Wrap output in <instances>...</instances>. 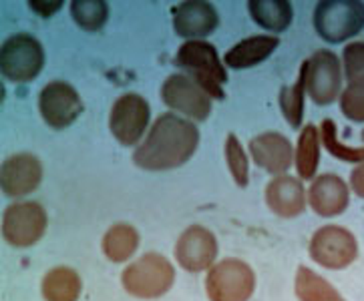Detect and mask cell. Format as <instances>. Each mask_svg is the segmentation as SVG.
<instances>
[{"label": "cell", "mask_w": 364, "mask_h": 301, "mask_svg": "<svg viewBox=\"0 0 364 301\" xmlns=\"http://www.w3.org/2000/svg\"><path fill=\"white\" fill-rule=\"evenodd\" d=\"M200 147V131L193 121L177 113H164L155 119L145 139L133 153V163L149 173L173 171L183 167Z\"/></svg>", "instance_id": "cell-1"}, {"label": "cell", "mask_w": 364, "mask_h": 301, "mask_svg": "<svg viewBox=\"0 0 364 301\" xmlns=\"http://www.w3.org/2000/svg\"><path fill=\"white\" fill-rule=\"evenodd\" d=\"M176 283V267L161 253L141 255L123 269L121 285L137 300H159Z\"/></svg>", "instance_id": "cell-2"}, {"label": "cell", "mask_w": 364, "mask_h": 301, "mask_svg": "<svg viewBox=\"0 0 364 301\" xmlns=\"http://www.w3.org/2000/svg\"><path fill=\"white\" fill-rule=\"evenodd\" d=\"M176 65L186 70L193 81L215 101H223V84L228 82V70L218 50L208 40H186L176 55Z\"/></svg>", "instance_id": "cell-3"}, {"label": "cell", "mask_w": 364, "mask_h": 301, "mask_svg": "<svg viewBox=\"0 0 364 301\" xmlns=\"http://www.w3.org/2000/svg\"><path fill=\"white\" fill-rule=\"evenodd\" d=\"M316 35L330 45L350 40L364 28V2L360 0H324L314 9Z\"/></svg>", "instance_id": "cell-4"}, {"label": "cell", "mask_w": 364, "mask_h": 301, "mask_svg": "<svg viewBox=\"0 0 364 301\" xmlns=\"http://www.w3.org/2000/svg\"><path fill=\"white\" fill-rule=\"evenodd\" d=\"M45 67V48L36 36L16 33L0 47V72L6 81L24 84L35 81Z\"/></svg>", "instance_id": "cell-5"}, {"label": "cell", "mask_w": 364, "mask_h": 301, "mask_svg": "<svg viewBox=\"0 0 364 301\" xmlns=\"http://www.w3.org/2000/svg\"><path fill=\"white\" fill-rule=\"evenodd\" d=\"M254 291L256 273L237 257L218 261L205 275V295L210 301H250Z\"/></svg>", "instance_id": "cell-6"}, {"label": "cell", "mask_w": 364, "mask_h": 301, "mask_svg": "<svg viewBox=\"0 0 364 301\" xmlns=\"http://www.w3.org/2000/svg\"><path fill=\"white\" fill-rule=\"evenodd\" d=\"M310 259L322 269L342 271L358 257V239L342 225H322L308 243Z\"/></svg>", "instance_id": "cell-7"}, {"label": "cell", "mask_w": 364, "mask_h": 301, "mask_svg": "<svg viewBox=\"0 0 364 301\" xmlns=\"http://www.w3.org/2000/svg\"><path fill=\"white\" fill-rule=\"evenodd\" d=\"M48 215L35 201H16L2 213V237L12 247L26 249L43 239L47 231Z\"/></svg>", "instance_id": "cell-8"}, {"label": "cell", "mask_w": 364, "mask_h": 301, "mask_svg": "<svg viewBox=\"0 0 364 301\" xmlns=\"http://www.w3.org/2000/svg\"><path fill=\"white\" fill-rule=\"evenodd\" d=\"M342 58L328 48H320L308 58V77H306V93L318 104L328 106L338 101L342 94Z\"/></svg>", "instance_id": "cell-9"}, {"label": "cell", "mask_w": 364, "mask_h": 301, "mask_svg": "<svg viewBox=\"0 0 364 301\" xmlns=\"http://www.w3.org/2000/svg\"><path fill=\"white\" fill-rule=\"evenodd\" d=\"M151 109L141 94H121L109 113V131L123 147L139 145L149 127Z\"/></svg>", "instance_id": "cell-10"}, {"label": "cell", "mask_w": 364, "mask_h": 301, "mask_svg": "<svg viewBox=\"0 0 364 301\" xmlns=\"http://www.w3.org/2000/svg\"><path fill=\"white\" fill-rule=\"evenodd\" d=\"M161 99L177 115L188 116L189 121H205L212 115L213 99L186 72H173L165 79Z\"/></svg>", "instance_id": "cell-11"}, {"label": "cell", "mask_w": 364, "mask_h": 301, "mask_svg": "<svg viewBox=\"0 0 364 301\" xmlns=\"http://www.w3.org/2000/svg\"><path fill=\"white\" fill-rule=\"evenodd\" d=\"M82 101L77 89L65 81H50L38 94V111L50 128H67L82 115Z\"/></svg>", "instance_id": "cell-12"}, {"label": "cell", "mask_w": 364, "mask_h": 301, "mask_svg": "<svg viewBox=\"0 0 364 301\" xmlns=\"http://www.w3.org/2000/svg\"><path fill=\"white\" fill-rule=\"evenodd\" d=\"M173 255L177 266L189 273L210 271L215 266V257H218V239L208 227L191 225L177 237Z\"/></svg>", "instance_id": "cell-13"}, {"label": "cell", "mask_w": 364, "mask_h": 301, "mask_svg": "<svg viewBox=\"0 0 364 301\" xmlns=\"http://www.w3.org/2000/svg\"><path fill=\"white\" fill-rule=\"evenodd\" d=\"M43 181V163L33 153H16L0 165V189L6 197H26Z\"/></svg>", "instance_id": "cell-14"}, {"label": "cell", "mask_w": 364, "mask_h": 301, "mask_svg": "<svg viewBox=\"0 0 364 301\" xmlns=\"http://www.w3.org/2000/svg\"><path fill=\"white\" fill-rule=\"evenodd\" d=\"M250 155L259 169H264L272 177L286 175L296 159V149L288 137L278 131H266L250 141Z\"/></svg>", "instance_id": "cell-15"}, {"label": "cell", "mask_w": 364, "mask_h": 301, "mask_svg": "<svg viewBox=\"0 0 364 301\" xmlns=\"http://www.w3.org/2000/svg\"><path fill=\"white\" fill-rule=\"evenodd\" d=\"M350 203V187L334 173H322L312 179L308 189V205L318 217L332 219L342 215Z\"/></svg>", "instance_id": "cell-16"}, {"label": "cell", "mask_w": 364, "mask_h": 301, "mask_svg": "<svg viewBox=\"0 0 364 301\" xmlns=\"http://www.w3.org/2000/svg\"><path fill=\"white\" fill-rule=\"evenodd\" d=\"M173 31L177 36L188 40H203L210 36L220 24L215 6L203 0H188L173 9Z\"/></svg>", "instance_id": "cell-17"}, {"label": "cell", "mask_w": 364, "mask_h": 301, "mask_svg": "<svg viewBox=\"0 0 364 301\" xmlns=\"http://www.w3.org/2000/svg\"><path fill=\"white\" fill-rule=\"evenodd\" d=\"M266 205L282 219L300 217L306 211V189L300 177L278 175L266 185Z\"/></svg>", "instance_id": "cell-18"}, {"label": "cell", "mask_w": 364, "mask_h": 301, "mask_svg": "<svg viewBox=\"0 0 364 301\" xmlns=\"http://www.w3.org/2000/svg\"><path fill=\"white\" fill-rule=\"evenodd\" d=\"M278 45H280V38L276 35L247 36L244 40L235 43L234 47L223 55V65L235 70L252 69L270 57Z\"/></svg>", "instance_id": "cell-19"}, {"label": "cell", "mask_w": 364, "mask_h": 301, "mask_svg": "<svg viewBox=\"0 0 364 301\" xmlns=\"http://www.w3.org/2000/svg\"><path fill=\"white\" fill-rule=\"evenodd\" d=\"M247 11L252 21L268 33H284L294 21V6L288 0H250Z\"/></svg>", "instance_id": "cell-20"}, {"label": "cell", "mask_w": 364, "mask_h": 301, "mask_svg": "<svg viewBox=\"0 0 364 301\" xmlns=\"http://www.w3.org/2000/svg\"><path fill=\"white\" fill-rule=\"evenodd\" d=\"M41 291L45 301H79L82 279L73 267H53L45 273Z\"/></svg>", "instance_id": "cell-21"}, {"label": "cell", "mask_w": 364, "mask_h": 301, "mask_svg": "<svg viewBox=\"0 0 364 301\" xmlns=\"http://www.w3.org/2000/svg\"><path fill=\"white\" fill-rule=\"evenodd\" d=\"M139 247V233L129 223H115L103 235L101 249L111 263H125Z\"/></svg>", "instance_id": "cell-22"}, {"label": "cell", "mask_w": 364, "mask_h": 301, "mask_svg": "<svg viewBox=\"0 0 364 301\" xmlns=\"http://www.w3.org/2000/svg\"><path fill=\"white\" fill-rule=\"evenodd\" d=\"M294 293L298 301H346L328 279L318 275L310 267L300 266L294 278Z\"/></svg>", "instance_id": "cell-23"}, {"label": "cell", "mask_w": 364, "mask_h": 301, "mask_svg": "<svg viewBox=\"0 0 364 301\" xmlns=\"http://www.w3.org/2000/svg\"><path fill=\"white\" fill-rule=\"evenodd\" d=\"M320 128L312 123L304 125L298 137V145H296V171L302 181H310L316 179L318 165H320Z\"/></svg>", "instance_id": "cell-24"}, {"label": "cell", "mask_w": 364, "mask_h": 301, "mask_svg": "<svg viewBox=\"0 0 364 301\" xmlns=\"http://www.w3.org/2000/svg\"><path fill=\"white\" fill-rule=\"evenodd\" d=\"M306 77H308V60L300 65V72L294 84H286L280 89V109L286 123L292 128H300L304 123V103H306Z\"/></svg>", "instance_id": "cell-25"}, {"label": "cell", "mask_w": 364, "mask_h": 301, "mask_svg": "<svg viewBox=\"0 0 364 301\" xmlns=\"http://www.w3.org/2000/svg\"><path fill=\"white\" fill-rule=\"evenodd\" d=\"M320 141H322V147L328 150V155H332L334 159L353 163V165L364 163V145L363 147H353V145L342 143V139L338 137L336 123L332 119H324L320 123Z\"/></svg>", "instance_id": "cell-26"}, {"label": "cell", "mask_w": 364, "mask_h": 301, "mask_svg": "<svg viewBox=\"0 0 364 301\" xmlns=\"http://www.w3.org/2000/svg\"><path fill=\"white\" fill-rule=\"evenodd\" d=\"M71 16L82 31H101L109 18V6L103 0H73Z\"/></svg>", "instance_id": "cell-27"}, {"label": "cell", "mask_w": 364, "mask_h": 301, "mask_svg": "<svg viewBox=\"0 0 364 301\" xmlns=\"http://www.w3.org/2000/svg\"><path fill=\"white\" fill-rule=\"evenodd\" d=\"M223 153H225V163H228V169L234 177L235 185L246 189L250 183V165H247V155L242 143L237 141L234 133H230L225 137V145H223Z\"/></svg>", "instance_id": "cell-28"}, {"label": "cell", "mask_w": 364, "mask_h": 301, "mask_svg": "<svg viewBox=\"0 0 364 301\" xmlns=\"http://www.w3.org/2000/svg\"><path fill=\"white\" fill-rule=\"evenodd\" d=\"M344 79L350 82H364V40H353L342 50Z\"/></svg>", "instance_id": "cell-29"}, {"label": "cell", "mask_w": 364, "mask_h": 301, "mask_svg": "<svg viewBox=\"0 0 364 301\" xmlns=\"http://www.w3.org/2000/svg\"><path fill=\"white\" fill-rule=\"evenodd\" d=\"M341 113L353 123H364V82H350L341 94Z\"/></svg>", "instance_id": "cell-30"}, {"label": "cell", "mask_w": 364, "mask_h": 301, "mask_svg": "<svg viewBox=\"0 0 364 301\" xmlns=\"http://www.w3.org/2000/svg\"><path fill=\"white\" fill-rule=\"evenodd\" d=\"M28 9L35 12V14H38V16L48 18V16L57 14L63 9V2L60 0H31L28 2Z\"/></svg>", "instance_id": "cell-31"}, {"label": "cell", "mask_w": 364, "mask_h": 301, "mask_svg": "<svg viewBox=\"0 0 364 301\" xmlns=\"http://www.w3.org/2000/svg\"><path fill=\"white\" fill-rule=\"evenodd\" d=\"M348 187L358 199H364V163L356 165L348 179Z\"/></svg>", "instance_id": "cell-32"}, {"label": "cell", "mask_w": 364, "mask_h": 301, "mask_svg": "<svg viewBox=\"0 0 364 301\" xmlns=\"http://www.w3.org/2000/svg\"><path fill=\"white\" fill-rule=\"evenodd\" d=\"M363 141H364V131H363Z\"/></svg>", "instance_id": "cell-33"}]
</instances>
